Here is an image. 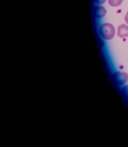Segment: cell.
<instances>
[{
  "label": "cell",
  "mask_w": 128,
  "mask_h": 147,
  "mask_svg": "<svg viewBox=\"0 0 128 147\" xmlns=\"http://www.w3.org/2000/svg\"><path fill=\"white\" fill-rule=\"evenodd\" d=\"M106 14V10L103 6H97L95 8V15L97 18H101Z\"/></svg>",
  "instance_id": "obj_4"
},
{
  "label": "cell",
  "mask_w": 128,
  "mask_h": 147,
  "mask_svg": "<svg viewBox=\"0 0 128 147\" xmlns=\"http://www.w3.org/2000/svg\"><path fill=\"white\" fill-rule=\"evenodd\" d=\"M125 22H126V23L128 24V11L127 12L126 15H125Z\"/></svg>",
  "instance_id": "obj_7"
},
{
  "label": "cell",
  "mask_w": 128,
  "mask_h": 147,
  "mask_svg": "<svg viewBox=\"0 0 128 147\" xmlns=\"http://www.w3.org/2000/svg\"><path fill=\"white\" fill-rule=\"evenodd\" d=\"M95 2L97 4H103L106 2V0H95Z\"/></svg>",
  "instance_id": "obj_6"
},
{
  "label": "cell",
  "mask_w": 128,
  "mask_h": 147,
  "mask_svg": "<svg viewBox=\"0 0 128 147\" xmlns=\"http://www.w3.org/2000/svg\"><path fill=\"white\" fill-rule=\"evenodd\" d=\"M117 35L121 38H128V25L121 24L119 26L118 30H117Z\"/></svg>",
  "instance_id": "obj_3"
},
{
  "label": "cell",
  "mask_w": 128,
  "mask_h": 147,
  "mask_svg": "<svg viewBox=\"0 0 128 147\" xmlns=\"http://www.w3.org/2000/svg\"><path fill=\"white\" fill-rule=\"evenodd\" d=\"M113 77L118 85H125L128 82V74L126 72L117 71L114 74Z\"/></svg>",
  "instance_id": "obj_2"
},
{
  "label": "cell",
  "mask_w": 128,
  "mask_h": 147,
  "mask_svg": "<svg viewBox=\"0 0 128 147\" xmlns=\"http://www.w3.org/2000/svg\"><path fill=\"white\" fill-rule=\"evenodd\" d=\"M108 2L111 7H117L122 3L123 0H108Z\"/></svg>",
  "instance_id": "obj_5"
},
{
  "label": "cell",
  "mask_w": 128,
  "mask_h": 147,
  "mask_svg": "<svg viewBox=\"0 0 128 147\" xmlns=\"http://www.w3.org/2000/svg\"><path fill=\"white\" fill-rule=\"evenodd\" d=\"M100 32L102 38L105 40H111L116 34V30L112 24L103 23L100 27Z\"/></svg>",
  "instance_id": "obj_1"
}]
</instances>
